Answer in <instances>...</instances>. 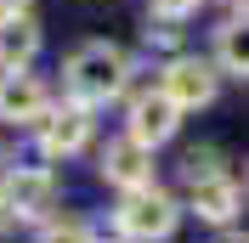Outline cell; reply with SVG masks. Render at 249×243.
I'll return each instance as SVG.
<instances>
[{"label": "cell", "mask_w": 249, "mask_h": 243, "mask_svg": "<svg viewBox=\"0 0 249 243\" xmlns=\"http://www.w3.org/2000/svg\"><path fill=\"white\" fill-rule=\"evenodd\" d=\"M68 91L74 102H108V96L124 91V51L108 46V40H91V46H79L68 57Z\"/></svg>", "instance_id": "1"}, {"label": "cell", "mask_w": 249, "mask_h": 243, "mask_svg": "<svg viewBox=\"0 0 249 243\" xmlns=\"http://www.w3.org/2000/svg\"><path fill=\"white\" fill-rule=\"evenodd\" d=\"M119 232L130 243L170 238V232H176V204L159 192V187H136V192H124V204H119Z\"/></svg>", "instance_id": "2"}, {"label": "cell", "mask_w": 249, "mask_h": 243, "mask_svg": "<svg viewBox=\"0 0 249 243\" xmlns=\"http://www.w3.org/2000/svg\"><path fill=\"white\" fill-rule=\"evenodd\" d=\"M85 136H91V113H85V102L46 107V113H40V147H46L51 158L79 153V147H85Z\"/></svg>", "instance_id": "3"}, {"label": "cell", "mask_w": 249, "mask_h": 243, "mask_svg": "<svg viewBox=\"0 0 249 243\" xmlns=\"http://www.w3.org/2000/svg\"><path fill=\"white\" fill-rule=\"evenodd\" d=\"M159 91L170 96L181 113H187V107H204L210 96H215V68L198 62V57H176L170 68H164V85H159Z\"/></svg>", "instance_id": "4"}, {"label": "cell", "mask_w": 249, "mask_h": 243, "mask_svg": "<svg viewBox=\"0 0 249 243\" xmlns=\"http://www.w3.org/2000/svg\"><path fill=\"white\" fill-rule=\"evenodd\" d=\"M102 175H108L113 187H124V192L153 187V147H142L136 136L108 141V153H102Z\"/></svg>", "instance_id": "5"}, {"label": "cell", "mask_w": 249, "mask_h": 243, "mask_svg": "<svg viewBox=\"0 0 249 243\" xmlns=\"http://www.w3.org/2000/svg\"><path fill=\"white\" fill-rule=\"evenodd\" d=\"M176 124H181V107H176L164 91H147V96H136V102H130V136H136L142 147L170 141Z\"/></svg>", "instance_id": "6"}, {"label": "cell", "mask_w": 249, "mask_h": 243, "mask_svg": "<svg viewBox=\"0 0 249 243\" xmlns=\"http://www.w3.org/2000/svg\"><path fill=\"white\" fill-rule=\"evenodd\" d=\"M40 113H46V85L34 74H23V68H6L0 74V119L40 124Z\"/></svg>", "instance_id": "7"}, {"label": "cell", "mask_w": 249, "mask_h": 243, "mask_svg": "<svg viewBox=\"0 0 249 243\" xmlns=\"http://www.w3.org/2000/svg\"><path fill=\"white\" fill-rule=\"evenodd\" d=\"M51 198H57V187H51L46 170H17L12 181H6V204H12L17 221H40L51 209Z\"/></svg>", "instance_id": "8"}, {"label": "cell", "mask_w": 249, "mask_h": 243, "mask_svg": "<svg viewBox=\"0 0 249 243\" xmlns=\"http://www.w3.org/2000/svg\"><path fill=\"white\" fill-rule=\"evenodd\" d=\"M193 187V209L204 215V221H232L238 215V181L227 175V170H210V175H198Z\"/></svg>", "instance_id": "9"}, {"label": "cell", "mask_w": 249, "mask_h": 243, "mask_svg": "<svg viewBox=\"0 0 249 243\" xmlns=\"http://www.w3.org/2000/svg\"><path fill=\"white\" fill-rule=\"evenodd\" d=\"M40 51V29L29 17H6L0 23V68H29Z\"/></svg>", "instance_id": "10"}, {"label": "cell", "mask_w": 249, "mask_h": 243, "mask_svg": "<svg viewBox=\"0 0 249 243\" xmlns=\"http://www.w3.org/2000/svg\"><path fill=\"white\" fill-rule=\"evenodd\" d=\"M215 57H221V68H227V74L249 79V17H232V23L221 29V40H215Z\"/></svg>", "instance_id": "11"}, {"label": "cell", "mask_w": 249, "mask_h": 243, "mask_svg": "<svg viewBox=\"0 0 249 243\" xmlns=\"http://www.w3.org/2000/svg\"><path fill=\"white\" fill-rule=\"evenodd\" d=\"M40 243H96V238H91L85 221L68 215V221H46V226H40Z\"/></svg>", "instance_id": "12"}, {"label": "cell", "mask_w": 249, "mask_h": 243, "mask_svg": "<svg viewBox=\"0 0 249 243\" xmlns=\"http://www.w3.org/2000/svg\"><path fill=\"white\" fill-rule=\"evenodd\" d=\"M153 12L159 17H187V12H198V0H153Z\"/></svg>", "instance_id": "13"}, {"label": "cell", "mask_w": 249, "mask_h": 243, "mask_svg": "<svg viewBox=\"0 0 249 243\" xmlns=\"http://www.w3.org/2000/svg\"><path fill=\"white\" fill-rule=\"evenodd\" d=\"M215 243H249V238H238V232H221V238Z\"/></svg>", "instance_id": "14"}, {"label": "cell", "mask_w": 249, "mask_h": 243, "mask_svg": "<svg viewBox=\"0 0 249 243\" xmlns=\"http://www.w3.org/2000/svg\"><path fill=\"white\" fill-rule=\"evenodd\" d=\"M0 6H6V12H17V6H29V0H0Z\"/></svg>", "instance_id": "15"}, {"label": "cell", "mask_w": 249, "mask_h": 243, "mask_svg": "<svg viewBox=\"0 0 249 243\" xmlns=\"http://www.w3.org/2000/svg\"><path fill=\"white\" fill-rule=\"evenodd\" d=\"M6 17H12V12H6V6H0V23H6Z\"/></svg>", "instance_id": "16"}]
</instances>
